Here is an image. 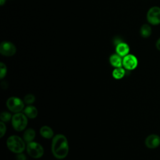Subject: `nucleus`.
Here are the masks:
<instances>
[{
  "instance_id": "nucleus-4",
  "label": "nucleus",
  "mask_w": 160,
  "mask_h": 160,
  "mask_svg": "<svg viewBox=\"0 0 160 160\" xmlns=\"http://www.w3.org/2000/svg\"><path fill=\"white\" fill-rule=\"evenodd\" d=\"M26 151L29 156L34 159L41 158L44 155V152L42 145L35 141H31L27 143Z\"/></svg>"
},
{
  "instance_id": "nucleus-18",
  "label": "nucleus",
  "mask_w": 160,
  "mask_h": 160,
  "mask_svg": "<svg viewBox=\"0 0 160 160\" xmlns=\"http://www.w3.org/2000/svg\"><path fill=\"white\" fill-rule=\"evenodd\" d=\"M36 101L35 96L32 94H28L24 98V102L28 105H32Z\"/></svg>"
},
{
  "instance_id": "nucleus-14",
  "label": "nucleus",
  "mask_w": 160,
  "mask_h": 160,
  "mask_svg": "<svg viewBox=\"0 0 160 160\" xmlns=\"http://www.w3.org/2000/svg\"><path fill=\"white\" fill-rule=\"evenodd\" d=\"M36 136V132L32 128L26 129L23 133V139L27 143L33 141Z\"/></svg>"
},
{
  "instance_id": "nucleus-17",
  "label": "nucleus",
  "mask_w": 160,
  "mask_h": 160,
  "mask_svg": "<svg viewBox=\"0 0 160 160\" xmlns=\"http://www.w3.org/2000/svg\"><path fill=\"white\" fill-rule=\"evenodd\" d=\"M12 117V116L11 115V114L7 111L2 112L0 115V119H1V121L4 122H8L9 121H11Z\"/></svg>"
},
{
  "instance_id": "nucleus-16",
  "label": "nucleus",
  "mask_w": 160,
  "mask_h": 160,
  "mask_svg": "<svg viewBox=\"0 0 160 160\" xmlns=\"http://www.w3.org/2000/svg\"><path fill=\"white\" fill-rule=\"evenodd\" d=\"M126 74V71L125 69L122 68H116L112 72V76L115 79H121L122 78H124Z\"/></svg>"
},
{
  "instance_id": "nucleus-1",
  "label": "nucleus",
  "mask_w": 160,
  "mask_h": 160,
  "mask_svg": "<svg viewBox=\"0 0 160 160\" xmlns=\"http://www.w3.org/2000/svg\"><path fill=\"white\" fill-rule=\"evenodd\" d=\"M69 150L68 141L64 135L58 134L53 137L51 143V151L56 159H63L66 158Z\"/></svg>"
},
{
  "instance_id": "nucleus-7",
  "label": "nucleus",
  "mask_w": 160,
  "mask_h": 160,
  "mask_svg": "<svg viewBox=\"0 0 160 160\" xmlns=\"http://www.w3.org/2000/svg\"><path fill=\"white\" fill-rule=\"evenodd\" d=\"M138 64V59L133 54H128L122 59V66L127 70L131 71L137 68Z\"/></svg>"
},
{
  "instance_id": "nucleus-6",
  "label": "nucleus",
  "mask_w": 160,
  "mask_h": 160,
  "mask_svg": "<svg viewBox=\"0 0 160 160\" xmlns=\"http://www.w3.org/2000/svg\"><path fill=\"white\" fill-rule=\"evenodd\" d=\"M148 22L151 25H158L160 24V8L153 6L151 8L146 15Z\"/></svg>"
},
{
  "instance_id": "nucleus-20",
  "label": "nucleus",
  "mask_w": 160,
  "mask_h": 160,
  "mask_svg": "<svg viewBox=\"0 0 160 160\" xmlns=\"http://www.w3.org/2000/svg\"><path fill=\"white\" fill-rule=\"evenodd\" d=\"M6 126L4 122H0V138H2L4 135L6 134Z\"/></svg>"
},
{
  "instance_id": "nucleus-23",
  "label": "nucleus",
  "mask_w": 160,
  "mask_h": 160,
  "mask_svg": "<svg viewBox=\"0 0 160 160\" xmlns=\"http://www.w3.org/2000/svg\"><path fill=\"white\" fill-rule=\"evenodd\" d=\"M6 0H0V4L1 6H2L4 4V3L5 2Z\"/></svg>"
},
{
  "instance_id": "nucleus-10",
  "label": "nucleus",
  "mask_w": 160,
  "mask_h": 160,
  "mask_svg": "<svg viewBox=\"0 0 160 160\" xmlns=\"http://www.w3.org/2000/svg\"><path fill=\"white\" fill-rule=\"evenodd\" d=\"M116 51L118 55H119L121 57H124L129 54V47L128 45V44L123 42H121L116 45Z\"/></svg>"
},
{
  "instance_id": "nucleus-19",
  "label": "nucleus",
  "mask_w": 160,
  "mask_h": 160,
  "mask_svg": "<svg viewBox=\"0 0 160 160\" xmlns=\"http://www.w3.org/2000/svg\"><path fill=\"white\" fill-rule=\"evenodd\" d=\"M7 74V68L5 64L3 62L0 63V78L1 79H3Z\"/></svg>"
},
{
  "instance_id": "nucleus-2",
  "label": "nucleus",
  "mask_w": 160,
  "mask_h": 160,
  "mask_svg": "<svg viewBox=\"0 0 160 160\" xmlns=\"http://www.w3.org/2000/svg\"><path fill=\"white\" fill-rule=\"evenodd\" d=\"M6 144L9 150L16 154L23 152L25 148H26L24 139L17 135H12L8 137Z\"/></svg>"
},
{
  "instance_id": "nucleus-5",
  "label": "nucleus",
  "mask_w": 160,
  "mask_h": 160,
  "mask_svg": "<svg viewBox=\"0 0 160 160\" xmlns=\"http://www.w3.org/2000/svg\"><path fill=\"white\" fill-rule=\"evenodd\" d=\"M6 106L11 112L18 113L24 110V102L18 97L12 96L8 99Z\"/></svg>"
},
{
  "instance_id": "nucleus-13",
  "label": "nucleus",
  "mask_w": 160,
  "mask_h": 160,
  "mask_svg": "<svg viewBox=\"0 0 160 160\" xmlns=\"http://www.w3.org/2000/svg\"><path fill=\"white\" fill-rule=\"evenodd\" d=\"M109 62L114 68H119L122 66V59L121 56L118 54H113L110 56Z\"/></svg>"
},
{
  "instance_id": "nucleus-11",
  "label": "nucleus",
  "mask_w": 160,
  "mask_h": 160,
  "mask_svg": "<svg viewBox=\"0 0 160 160\" xmlns=\"http://www.w3.org/2000/svg\"><path fill=\"white\" fill-rule=\"evenodd\" d=\"M24 114L29 119H34L38 114L37 108L32 105H28L23 110Z\"/></svg>"
},
{
  "instance_id": "nucleus-9",
  "label": "nucleus",
  "mask_w": 160,
  "mask_h": 160,
  "mask_svg": "<svg viewBox=\"0 0 160 160\" xmlns=\"http://www.w3.org/2000/svg\"><path fill=\"white\" fill-rule=\"evenodd\" d=\"M144 144L149 149H156L160 146V136L156 134H149L146 138Z\"/></svg>"
},
{
  "instance_id": "nucleus-3",
  "label": "nucleus",
  "mask_w": 160,
  "mask_h": 160,
  "mask_svg": "<svg viewBox=\"0 0 160 160\" xmlns=\"http://www.w3.org/2000/svg\"><path fill=\"white\" fill-rule=\"evenodd\" d=\"M28 117L24 112L15 113L11 119L12 128L17 131H24L28 125Z\"/></svg>"
},
{
  "instance_id": "nucleus-8",
  "label": "nucleus",
  "mask_w": 160,
  "mask_h": 160,
  "mask_svg": "<svg viewBox=\"0 0 160 160\" xmlns=\"http://www.w3.org/2000/svg\"><path fill=\"white\" fill-rule=\"evenodd\" d=\"M16 51V46L11 42L3 41L0 45V52L5 56H12Z\"/></svg>"
},
{
  "instance_id": "nucleus-22",
  "label": "nucleus",
  "mask_w": 160,
  "mask_h": 160,
  "mask_svg": "<svg viewBox=\"0 0 160 160\" xmlns=\"http://www.w3.org/2000/svg\"><path fill=\"white\" fill-rule=\"evenodd\" d=\"M156 48L158 51H160V38H159L156 42Z\"/></svg>"
},
{
  "instance_id": "nucleus-12",
  "label": "nucleus",
  "mask_w": 160,
  "mask_h": 160,
  "mask_svg": "<svg viewBox=\"0 0 160 160\" xmlns=\"http://www.w3.org/2000/svg\"><path fill=\"white\" fill-rule=\"evenodd\" d=\"M39 133L41 136L45 139H51L54 137V131L52 128L48 126H43L39 129Z\"/></svg>"
},
{
  "instance_id": "nucleus-21",
  "label": "nucleus",
  "mask_w": 160,
  "mask_h": 160,
  "mask_svg": "<svg viewBox=\"0 0 160 160\" xmlns=\"http://www.w3.org/2000/svg\"><path fill=\"white\" fill-rule=\"evenodd\" d=\"M16 160H27L26 155H24L22 152L17 154L16 157Z\"/></svg>"
},
{
  "instance_id": "nucleus-15",
  "label": "nucleus",
  "mask_w": 160,
  "mask_h": 160,
  "mask_svg": "<svg viewBox=\"0 0 160 160\" xmlns=\"http://www.w3.org/2000/svg\"><path fill=\"white\" fill-rule=\"evenodd\" d=\"M152 34V29L150 25L144 24L140 28V34L144 38H149Z\"/></svg>"
}]
</instances>
